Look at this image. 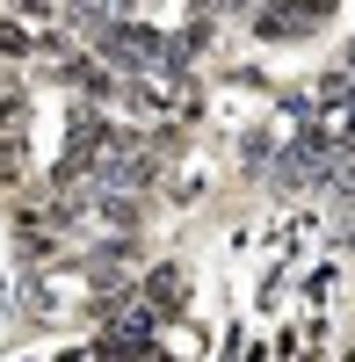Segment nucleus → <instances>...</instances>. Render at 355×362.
Returning a JSON list of instances; mask_svg holds the SVG:
<instances>
[{"instance_id":"1","label":"nucleus","mask_w":355,"mask_h":362,"mask_svg":"<svg viewBox=\"0 0 355 362\" xmlns=\"http://www.w3.org/2000/svg\"><path fill=\"white\" fill-rule=\"evenodd\" d=\"M341 0H254L247 8V37L269 44V51H290V44H319L334 29Z\"/></svg>"},{"instance_id":"2","label":"nucleus","mask_w":355,"mask_h":362,"mask_svg":"<svg viewBox=\"0 0 355 362\" xmlns=\"http://www.w3.org/2000/svg\"><path fill=\"white\" fill-rule=\"evenodd\" d=\"M138 297H145V312H153L160 326L182 319L189 312V261H174V254L167 261H145L138 268Z\"/></svg>"},{"instance_id":"3","label":"nucleus","mask_w":355,"mask_h":362,"mask_svg":"<svg viewBox=\"0 0 355 362\" xmlns=\"http://www.w3.org/2000/svg\"><path fill=\"white\" fill-rule=\"evenodd\" d=\"M29 124H37V80L8 73L0 80V138H29Z\"/></svg>"},{"instance_id":"4","label":"nucleus","mask_w":355,"mask_h":362,"mask_svg":"<svg viewBox=\"0 0 355 362\" xmlns=\"http://www.w3.org/2000/svg\"><path fill=\"white\" fill-rule=\"evenodd\" d=\"M37 37H44V29L29 22V15L0 8V66H29V58H37Z\"/></svg>"},{"instance_id":"5","label":"nucleus","mask_w":355,"mask_h":362,"mask_svg":"<svg viewBox=\"0 0 355 362\" xmlns=\"http://www.w3.org/2000/svg\"><path fill=\"white\" fill-rule=\"evenodd\" d=\"M29 181H37V153H29V138H0V196H22Z\"/></svg>"},{"instance_id":"6","label":"nucleus","mask_w":355,"mask_h":362,"mask_svg":"<svg viewBox=\"0 0 355 362\" xmlns=\"http://www.w3.org/2000/svg\"><path fill=\"white\" fill-rule=\"evenodd\" d=\"M0 80H8V73H0Z\"/></svg>"}]
</instances>
